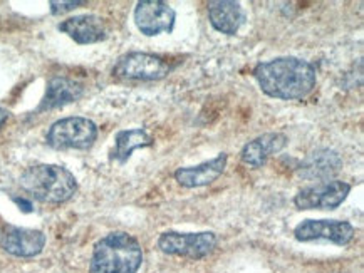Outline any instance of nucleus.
Returning <instances> with one entry per match:
<instances>
[{
  "mask_svg": "<svg viewBox=\"0 0 364 273\" xmlns=\"http://www.w3.org/2000/svg\"><path fill=\"white\" fill-rule=\"evenodd\" d=\"M254 77L264 94L282 101L304 99L317 82L316 67L304 59L291 55L257 64Z\"/></svg>",
  "mask_w": 364,
  "mask_h": 273,
  "instance_id": "1",
  "label": "nucleus"
},
{
  "mask_svg": "<svg viewBox=\"0 0 364 273\" xmlns=\"http://www.w3.org/2000/svg\"><path fill=\"white\" fill-rule=\"evenodd\" d=\"M143 263V248L133 235L114 231L95 245L90 273H136Z\"/></svg>",
  "mask_w": 364,
  "mask_h": 273,
  "instance_id": "2",
  "label": "nucleus"
},
{
  "mask_svg": "<svg viewBox=\"0 0 364 273\" xmlns=\"http://www.w3.org/2000/svg\"><path fill=\"white\" fill-rule=\"evenodd\" d=\"M21 186L32 198L48 205L66 203L77 191V182L71 171L59 165H36L21 177Z\"/></svg>",
  "mask_w": 364,
  "mask_h": 273,
  "instance_id": "3",
  "label": "nucleus"
},
{
  "mask_svg": "<svg viewBox=\"0 0 364 273\" xmlns=\"http://www.w3.org/2000/svg\"><path fill=\"white\" fill-rule=\"evenodd\" d=\"M96 140V124L79 116L59 119L46 134V141L53 150H90Z\"/></svg>",
  "mask_w": 364,
  "mask_h": 273,
  "instance_id": "4",
  "label": "nucleus"
},
{
  "mask_svg": "<svg viewBox=\"0 0 364 273\" xmlns=\"http://www.w3.org/2000/svg\"><path fill=\"white\" fill-rule=\"evenodd\" d=\"M171 72V66L161 55L128 52L121 55L113 67V76L124 81H161Z\"/></svg>",
  "mask_w": 364,
  "mask_h": 273,
  "instance_id": "5",
  "label": "nucleus"
},
{
  "mask_svg": "<svg viewBox=\"0 0 364 273\" xmlns=\"http://www.w3.org/2000/svg\"><path fill=\"white\" fill-rule=\"evenodd\" d=\"M217 245V237L212 231L200 233H178V231H165L158 238V248L166 255L185 257L191 260H200L207 257Z\"/></svg>",
  "mask_w": 364,
  "mask_h": 273,
  "instance_id": "6",
  "label": "nucleus"
},
{
  "mask_svg": "<svg viewBox=\"0 0 364 273\" xmlns=\"http://www.w3.org/2000/svg\"><path fill=\"white\" fill-rule=\"evenodd\" d=\"M349 193H351V184L339 179H329L314 186L302 188L294 196V205L299 210H336L343 205Z\"/></svg>",
  "mask_w": 364,
  "mask_h": 273,
  "instance_id": "7",
  "label": "nucleus"
},
{
  "mask_svg": "<svg viewBox=\"0 0 364 273\" xmlns=\"http://www.w3.org/2000/svg\"><path fill=\"white\" fill-rule=\"evenodd\" d=\"M176 12L163 0H141L134 7V24L146 37L170 34L175 29Z\"/></svg>",
  "mask_w": 364,
  "mask_h": 273,
  "instance_id": "8",
  "label": "nucleus"
},
{
  "mask_svg": "<svg viewBox=\"0 0 364 273\" xmlns=\"http://www.w3.org/2000/svg\"><path fill=\"white\" fill-rule=\"evenodd\" d=\"M356 230L349 221L339 220H306L294 228V237L297 242H317L326 240L339 247L351 243Z\"/></svg>",
  "mask_w": 364,
  "mask_h": 273,
  "instance_id": "9",
  "label": "nucleus"
},
{
  "mask_svg": "<svg viewBox=\"0 0 364 273\" xmlns=\"http://www.w3.org/2000/svg\"><path fill=\"white\" fill-rule=\"evenodd\" d=\"M0 245L9 255L31 258L37 257L46 247V235L41 230L7 226L0 237Z\"/></svg>",
  "mask_w": 364,
  "mask_h": 273,
  "instance_id": "10",
  "label": "nucleus"
},
{
  "mask_svg": "<svg viewBox=\"0 0 364 273\" xmlns=\"http://www.w3.org/2000/svg\"><path fill=\"white\" fill-rule=\"evenodd\" d=\"M228 156L225 152L218 155L217 158L205 161L197 166H186L175 171V179L180 186L185 188H202L208 186L213 182H217L222 177V173L227 168Z\"/></svg>",
  "mask_w": 364,
  "mask_h": 273,
  "instance_id": "11",
  "label": "nucleus"
},
{
  "mask_svg": "<svg viewBox=\"0 0 364 273\" xmlns=\"http://www.w3.org/2000/svg\"><path fill=\"white\" fill-rule=\"evenodd\" d=\"M208 21L213 29L225 35L239 34L245 24L247 13L239 2L233 0H212L207 6Z\"/></svg>",
  "mask_w": 364,
  "mask_h": 273,
  "instance_id": "12",
  "label": "nucleus"
},
{
  "mask_svg": "<svg viewBox=\"0 0 364 273\" xmlns=\"http://www.w3.org/2000/svg\"><path fill=\"white\" fill-rule=\"evenodd\" d=\"M58 29L71 37L74 43L81 45L102 43L108 37V30H106L102 18L91 16V13L69 17L64 22H60Z\"/></svg>",
  "mask_w": 364,
  "mask_h": 273,
  "instance_id": "13",
  "label": "nucleus"
},
{
  "mask_svg": "<svg viewBox=\"0 0 364 273\" xmlns=\"http://www.w3.org/2000/svg\"><path fill=\"white\" fill-rule=\"evenodd\" d=\"M287 136L282 133H267L247 143L240 151V160L252 168H262L272 155L287 146Z\"/></svg>",
  "mask_w": 364,
  "mask_h": 273,
  "instance_id": "14",
  "label": "nucleus"
},
{
  "mask_svg": "<svg viewBox=\"0 0 364 273\" xmlns=\"http://www.w3.org/2000/svg\"><path fill=\"white\" fill-rule=\"evenodd\" d=\"M84 87L79 82L69 79V77L55 76L48 82V89L42 97L37 113H46V111H53L64 108V106L76 103L79 97L82 96Z\"/></svg>",
  "mask_w": 364,
  "mask_h": 273,
  "instance_id": "15",
  "label": "nucleus"
},
{
  "mask_svg": "<svg viewBox=\"0 0 364 273\" xmlns=\"http://www.w3.org/2000/svg\"><path fill=\"white\" fill-rule=\"evenodd\" d=\"M343 168V160L338 152L333 150H317L312 151L307 158L302 161L301 173L306 179H317V182H329L334 174H338Z\"/></svg>",
  "mask_w": 364,
  "mask_h": 273,
  "instance_id": "16",
  "label": "nucleus"
},
{
  "mask_svg": "<svg viewBox=\"0 0 364 273\" xmlns=\"http://www.w3.org/2000/svg\"><path fill=\"white\" fill-rule=\"evenodd\" d=\"M153 145H155V140L149 136L146 129H123L114 138V150L111 151V160L118 161V163H126V161L132 158L134 150L149 147Z\"/></svg>",
  "mask_w": 364,
  "mask_h": 273,
  "instance_id": "17",
  "label": "nucleus"
},
{
  "mask_svg": "<svg viewBox=\"0 0 364 273\" xmlns=\"http://www.w3.org/2000/svg\"><path fill=\"white\" fill-rule=\"evenodd\" d=\"M82 0H76V2H49L50 6V12L54 13V16H59V13H64V12H69L73 11V9H76L79 6H82Z\"/></svg>",
  "mask_w": 364,
  "mask_h": 273,
  "instance_id": "18",
  "label": "nucleus"
},
{
  "mask_svg": "<svg viewBox=\"0 0 364 273\" xmlns=\"http://www.w3.org/2000/svg\"><path fill=\"white\" fill-rule=\"evenodd\" d=\"M9 116H11V113H9V111H7L6 108H0V129H2L4 124L7 123Z\"/></svg>",
  "mask_w": 364,
  "mask_h": 273,
  "instance_id": "19",
  "label": "nucleus"
}]
</instances>
